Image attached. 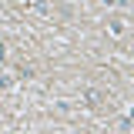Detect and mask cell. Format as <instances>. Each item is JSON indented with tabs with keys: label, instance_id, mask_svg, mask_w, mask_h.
I'll use <instances>...</instances> for the list:
<instances>
[{
	"label": "cell",
	"instance_id": "cell-1",
	"mask_svg": "<svg viewBox=\"0 0 134 134\" xmlns=\"http://www.w3.org/2000/svg\"><path fill=\"white\" fill-rule=\"evenodd\" d=\"M0 60H3V44H0Z\"/></svg>",
	"mask_w": 134,
	"mask_h": 134
}]
</instances>
